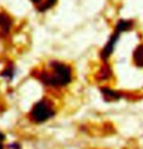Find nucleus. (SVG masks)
I'll return each instance as SVG.
<instances>
[{
	"label": "nucleus",
	"mask_w": 143,
	"mask_h": 149,
	"mask_svg": "<svg viewBox=\"0 0 143 149\" xmlns=\"http://www.w3.org/2000/svg\"><path fill=\"white\" fill-rule=\"evenodd\" d=\"M40 79L51 87H64L72 81V70L66 64L53 61L50 63V71L41 74Z\"/></svg>",
	"instance_id": "1"
},
{
	"label": "nucleus",
	"mask_w": 143,
	"mask_h": 149,
	"mask_svg": "<svg viewBox=\"0 0 143 149\" xmlns=\"http://www.w3.org/2000/svg\"><path fill=\"white\" fill-rule=\"evenodd\" d=\"M132 25V22L130 20H125L121 19L120 22L117 23V26L115 28V32L111 35V37L107 42V44L105 45V47H103L102 52H101V58L104 61L107 60L109 58V56L112 54L113 50L115 49V46L117 44V42L120 38V35L123 33L124 31L130 30V27Z\"/></svg>",
	"instance_id": "2"
},
{
	"label": "nucleus",
	"mask_w": 143,
	"mask_h": 149,
	"mask_svg": "<svg viewBox=\"0 0 143 149\" xmlns=\"http://www.w3.org/2000/svg\"><path fill=\"white\" fill-rule=\"evenodd\" d=\"M55 113L50 101L42 99L33 106L30 111V116L35 123H43L54 117Z\"/></svg>",
	"instance_id": "3"
},
{
	"label": "nucleus",
	"mask_w": 143,
	"mask_h": 149,
	"mask_svg": "<svg viewBox=\"0 0 143 149\" xmlns=\"http://www.w3.org/2000/svg\"><path fill=\"white\" fill-rule=\"evenodd\" d=\"M101 91L104 95V98L105 99H108L109 101H115L120 99L122 97V94L117 90H114V89H111L109 87H102L101 88Z\"/></svg>",
	"instance_id": "4"
},
{
	"label": "nucleus",
	"mask_w": 143,
	"mask_h": 149,
	"mask_svg": "<svg viewBox=\"0 0 143 149\" xmlns=\"http://www.w3.org/2000/svg\"><path fill=\"white\" fill-rule=\"evenodd\" d=\"M133 57H135V64L139 67H143V46H139L135 49Z\"/></svg>",
	"instance_id": "5"
},
{
	"label": "nucleus",
	"mask_w": 143,
	"mask_h": 149,
	"mask_svg": "<svg viewBox=\"0 0 143 149\" xmlns=\"http://www.w3.org/2000/svg\"><path fill=\"white\" fill-rule=\"evenodd\" d=\"M14 74H15L14 68L13 67H9V68H7V69H5L4 71H3L1 74H0V77H5V79H8L9 80H11L14 77Z\"/></svg>",
	"instance_id": "6"
},
{
	"label": "nucleus",
	"mask_w": 143,
	"mask_h": 149,
	"mask_svg": "<svg viewBox=\"0 0 143 149\" xmlns=\"http://www.w3.org/2000/svg\"><path fill=\"white\" fill-rule=\"evenodd\" d=\"M11 25V22L10 19H8L6 16H0V26L4 29V30H9V27Z\"/></svg>",
	"instance_id": "7"
},
{
	"label": "nucleus",
	"mask_w": 143,
	"mask_h": 149,
	"mask_svg": "<svg viewBox=\"0 0 143 149\" xmlns=\"http://www.w3.org/2000/svg\"><path fill=\"white\" fill-rule=\"evenodd\" d=\"M56 2V0H46V3H45V4L41 6L40 11H41V12H43V11L47 10V9L51 8L54 4H55Z\"/></svg>",
	"instance_id": "8"
},
{
	"label": "nucleus",
	"mask_w": 143,
	"mask_h": 149,
	"mask_svg": "<svg viewBox=\"0 0 143 149\" xmlns=\"http://www.w3.org/2000/svg\"><path fill=\"white\" fill-rule=\"evenodd\" d=\"M8 147L10 149H20V145L18 143V142H13V143L9 144Z\"/></svg>",
	"instance_id": "9"
},
{
	"label": "nucleus",
	"mask_w": 143,
	"mask_h": 149,
	"mask_svg": "<svg viewBox=\"0 0 143 149\" xmlns=\"http://www.w3.org/2000/svg\"><path fill=\"white\" fill-rule=\"evenodd\" d=\"M5 139V136L3 135V134L0 132V141H4Z\"/></svg>",
	"instance_id": "10"
},
{
	"label": "nucleus",
	"mask_w": 143,
	"mask_h": 149,
	"mask_svg": "<svg viewBox=\"0 0 143 149\" xmlns=\"http://www.w3.org/2000/svg\"><path fill=\"white\" fill-rule=\"evenodd\" d=\"M0 149H4V146H3V144L1 143V141H0Z\"/></svg>",
	"instance_id": "11"
},
{
	"label": "nucleus",
	"mask_w": 143,
	"mask_h": 149,
	"mask_svg": "<svg viewBox=\"0 0 143 149\" xmlns=\"http://www.w3.org/2000/svg\"><path fill=\"white\" fill-rule=\"evenodd\" d=\"M31 1L34 3H37V2H40V0H31Z\"/></svg>",
	"instance_id": "12"
}]
</instances>
